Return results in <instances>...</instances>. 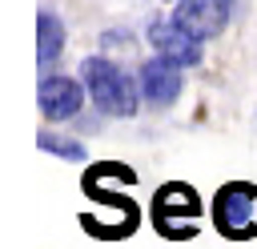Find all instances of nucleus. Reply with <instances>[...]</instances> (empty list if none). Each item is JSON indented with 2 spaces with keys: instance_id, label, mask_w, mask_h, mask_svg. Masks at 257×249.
<instances>
[{
  "instance_id": "nucleus-1",
  "label": "nucleus",
  "mask_w": 257,
  "mask_h": 249,
  "mask_svg": "<svg viewBox=\"0 0 257 249\" xmlns=\"http://www.w3.org/2000/svg\"><path fill=\"white\" fill-rule=\"evenodd\" d=\"M80 80L88 88V100L104 112V116H133L141 104V80H133L128 72H120L112 60L104 56H84L80 60Z\"/></svg>"
},
{
  "instance_id": "nucleus-2",
  "label": "nucleus",
  "mask_w": 257,
  "mask_h": 249,
  "mask_svg": "<svg viewBox=\"0 0 257 249\" xmlns=\"http://www.w3.org/2000/svg\"><path fill=\"white\" fill-rule=\"evenodd\" d=\"M153 221L161 229V237H173V241H189L197 233V221H201V193L185 181H169L157 189L153 197Z\"/></svg>"
},
{
  "instance_id": "nucleus-3",
  "label": "nucleus",
  "mask_w": 257,
  "mask_h": 249,
  "mask_svg": "<svg viewBox=\"0 0 257 249\" xmlns=\"http://www.w3.org/2000/svg\"><path fill=\"white\" fill-rule=\"evenodd\" d=\"M213 225L229 241L257 237V185L253 181H229L213 197Z\"/></svg>"
},
{
  "instance_id": "nucleus-4",
  "label": "nucleus",
  "mask_w": 257,
  "mask_h": 249,
  "mask_svg": "<svg viewBox=\"0 0 257 249\" xmlns=\"http://www.w3.org/2000/svg\"><path fill=\"white\" fill-rule=\"evenodd\" d=\"M145 40L153 44L157 56H165V60H173V64H181V68H197L201 56H205L201 36H193L177 16H169V20H153L149 32H145Z\"/></svg>"
},
{
  "instance_id": "nucleus-5",
  "label": "nucleus",
  "mask_w": 257,
  "mask_h": 249,
  "mask_svg": "<svg viewBox=\"0 0 257 249\" xmlns=\"http://www.w3.org/2000/svg\"><path fill=\"white\" fill-rule=\"evenodd\" d=\"M84 80H72V76H64V72H48L44 80H40V92H36V100H40V116L48 120V125H60V120H72L80 108H84Z\"/></svg>"
},
{
  "instance_id": "nucleus-6",
  "label": "nucleus",
  "mask_w": 257,
  "mask_h": 249,
  "mask_svg": "<svg viewBox=\"0 0 257 249\" xmlns=\"http://www.w3.org/2000/svg\"><path fill=\"white\" fill-rule=\"evenodd\" d=\"M173 16L201 40H213L229 28V16H233V4L229 0H177Z\"/></svg>"
},
{
  "instance_id": "nucleus-7",
  "label": "nucleus",
  "mask_w": 257,
  "mask_h": 249,
  "mask_svg": "<svg viewBox=\"0 0 257 249\" xmlns=\"http://www.w3.org/2000/svg\"><path fill=\"white\" fill-rule=\"evenodd\" d=\"M137 80H141V92L149 104H173L185 88V76H181V64L165 60V56H149L141 68H137Z\"/></svg>"
},
{
  "instance_id": "nucleus-8",
  "label": "nucleus",
  "mask_w": 257,
  "mask_h": 249,
  "mask_svg": "<svg viewBox=\"0 0 257 249\" xmlns=\"http://www.w3.org/2000/svg\"><path fill=\"white\" fill-rule=\"evenodd\" d=\"M60 52H64V24H60L56 12L44 8L36 16V60H40V68H52Z\"/></svg>"
},
{
  "instance_id": "nucleus-9",
  "label": "nucleus",
  "mask_w": 257,
  "mask_h": 249,
  "mask_svg": "<svg viewBox=\"0 0 257 249\" xmlns=\"http://www.w3.org/2000/svg\"><path fill=\"white\" fill-rule=\"evenodd\" d=\"M36 145H40L44 153H52V157H60V161H72V165H80V161L88 157L80 141H72V137H64V133H52V129H44V133L36 137Z\"/></svg>"
},
{
  "instance_id": "nucleus-10",
  "label": "nucleus",
  "mask_w": 257,
  "mask_h": 249,
  "mask_svg": "<svg viewBox=\"0 0 257 249\" xmlns=\"http://www.w3.org/2000/svg\"><path fill=\"white\" fill-rule=\"evenodd\" d=\"M173 4H177V0H173Z\"/></svg>"
}]
</instances>
